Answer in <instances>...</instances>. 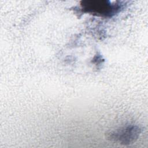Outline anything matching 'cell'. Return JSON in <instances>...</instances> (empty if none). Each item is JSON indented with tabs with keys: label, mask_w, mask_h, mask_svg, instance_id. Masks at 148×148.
Wrapping results in <instances>:
<instances>
[{
	"label": "cell",
	"mask_w": 148,
	"mask_h": 148,
	"mask_svg": "<svg viewBox=\"0 0 148 148\" xmlns=\"http://www.w3.org/2000/svg\"><path fill=\"white\" fill-rule=\"evenodd\" d=\"M80 5L87 12L106 17L118 13L123 6L121 2H112L108 0L82 1Z\"/></svg>",
	"instance_id": "obj_1"
},
{
	"label": "cell",
	"mask_w": 148,
	"mask_h": 148,
	"mask_svg": "<svg viewBox=\"0 0 148 148\" xmlns=\"http://www.w3.org/2000/svg\"><path fill=\"white\" fill-rule=\"evenodd\" d=\"M140 133L138 125L130 124L109 132L107 138L121 145H130L135 142Z\"/></svg>",
	"instance_id": "obj_2"
}]
</instances>
